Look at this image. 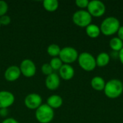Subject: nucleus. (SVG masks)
<instances>
[{"label":"nucleus","mask_w":123,"mask_h":123,"mask_svg":"<svg viewBox=\"0 0 123 123\" xmlns=\"http://www.w3.org/2000/svg\"><path fill=\"white\" fill-rule=\"evenodd\" d=\"M105 94L110 99H117L123 92V82L117 79L108 81L104 89Z\"/></svg>","instance_id":"f257e3e1"},{"label":"nucleus","mask_w":123,"mask_h":123,"mask_svg":"<svg viewBox=\"0 0 123 123\" xmlns=\"http://www.w3.org/2000/svg\"><path fill=\"white\" fill-rule=\"evenodd\" d=\"M120 27L119 19L115 17H108L105 18L100 25L101 33L105 36H111L117 32Z\"/></svg>","instance_id":"f03ea898"},{"label":"nucleus","mask_w":123,"mask_h":123,"mask_svg":"<svg viewBox=\"0 0 123 123\" xmlns=\"http://www.w3.org/2000/svg\"><path fill=\"white\" fill-rule=\"evenodd\" d=\"M54 110L47 104H43L35 110V118L40 123H51L54 118Z\"/></svg>","instance_id":"7ed1b4c3"},{"label":"nucleus","mask_w":123,"mask_h":123,"mask_svg":"<svg viewBox=\"0 0 123 123\" xmlns=\"http://www.w3.org/2000/svg\"><path fill=\"white\" fill-rule=\"evenodd\" d=\"M78 62L79 66L86 71H92L97 67L96 58L88 52H83L79 55Z\"/></svg>","instance_id":"20e7f679"},{"label":"nucleus","mask_w":123,"mask_h":123,"mask_svg":"<svg viewBox=\"0 0 123 123\" xmlns=\"http://www.w3.org/2000/svg\"><path fill=\"white\" fill-rule=\"evenodd\" d=\"M72 20L76 25L80 27H86L92 24V17L88 12V11L80 9L74 13Z\"/></svg>","instance_id":"39448f33"},{"label":"nucleus","mask_w":123,"mask_h":123,"mask_svg":"<svg viewBox=\"0 0 123 123\" xmlns=\"http://www.w3.org/2000/svg\"><path fill=\"white\" fill-rule=\"evenodd\" d=\"M79 53L73 47L66 46L61 48L59 58L63 63V64H70L74 63L76 61L78 60L79 58Z\"/></svg>","instance_id":"423d86ee"},{"label":"nucleus","mask_w":123,"mask_h":123,"mask_svg":"<svg viewBox=\"0 0 123 123\" xmlns=\"http://www.w3.org/2000/svg\"><path fill=\"white\" fill-rule=\"evenodd\" d=\"M87 11L92 17H100L105 14L106 12V6L101 1L92 0L89 3Z\"/></svg>","instance_id":"0eeeda50"},{"label":"nucleus","mask_w":123,"mask_h":123,"mask_svg":"<svg viewBox=\"0 0 123 123\" xmlns=\"http://www.w3.org/2000/svg\"><path fill=\"white\" fill-rule=\"evenodd\" d=\"M19 67L21 71V74L27 78L33 77L36 74V66L35 63L30 59L23 60Z\"/></svg>","instance_id":"6e6552de"},{"label":"nucleus","mask_w":123,"mask_h":123,"mask_svg":"<svg viewBox=\"0 0 123 123\" xmlns=\"http://www.w3.org/2000/svg\"><path fill=\"white\" fill-rule=\"evenodd\" d=\"M24 102L27 108L36 110L43 105V98L37 93H30L25 97Z\"/></svg>","instance_id":"1a4fd4ad"},{"label":"nucleus","mask_w":123,"mask_h":123,"mask_svg":"<svg viewBox=\"0 0 123 123\" xmlns=\"http://www.w3.org/2000/svg\"><path fill=\"white\" fill-rule=\"evenodd\" d=\"M15 101L14 94L9 91H0V109H8Z\"/></svg>","instance_id":"9d476101"},{"label":"nucleus","mask_w":123,"mask_h":123,"mask_svg":"<svg viewBox=\"0 0 123 123\" xmlns=\"http://www.w3.org/2000/svg\"><path fill=\"white\" fill-rule=\"evenodd\" d=\"M4 79L9 82L17 81L21 76V71L19 66H11L4 71Z\"/></svg>","instance_id":"9b49d317"},{"label":"nucleus","mask_w":123,"mask_h":123,"mask_svg":"<svg viewBox=\"0 0 123 123\" xmlns=\"http://www.w3.org/2000/svg\"><path fill=\"white\" fill-rule=\"evenodd\" d=\"M45 84L48 89L51 91L56 90L59 87L61 84V79L59 75H58L56 73H53L47 76Z\"/></svg>","instance_id":"f8f14e48"},{"label":"nucleus","mask_w":123,"mask_h":123,"mask_svg":"<svg viewBox=\"0 0 123 123\" xmlns=\"http://www.w3.org/2000/svg\"><path fill=\"white\" fill-rule=\"evenodd\" d=\"M58 72L59 76L65 81H69L72 79L75 75L74 68L70 64H63L59 69Z\"/></svg>","instance_id":"ddd939ff"},{"label":"nucleus","mask_w":123,"mask_h":123,"mask_svg":"<svg viewBox=\"0 0 123 123\" xmlns=\"http://www.w3.org/2000/svg\"><path fill=\"white\" fill-rule=\"evenodd\" d=\"M63 101L61 96L58 94H53L48 98L46 104L53 110H54L60 108L63 105Z\"/></svg>","instance_id":"4468645a"},{"label":"nucleus","mask_w":123,"mask_h":123,"mask_svg":"<svg viewBox=\"0 0 123 123\" xmlns=\"http://www.w3.org/2000/svg\"><path fill=\"white\" fill-rule=\"evenodd\" d=\"M105 84V80L101 76H94L91 80V86L96 91H104Z\"/></svg>","instance_id":"2eb2a0df"},{"label":"nucleus","mask_w":123,"mask_h":123,"mask_svg":"<svg viewBox=\"0 0 123 123\" xmlns=\"http://www.w3.org/2000/svg\"><path fill=\"white\" fill-rule=\"evenodd\" d=\"M110 61V55L105 52L100 53L96 58V63L97 66L99 67H105L107 66Z\"/></svg>","instance_id":"dca6fc26"},{"label":"nucleus","mask_w":123,"mask_h":123,"mask_svg":"<svg viewBox=\"0 0 123 123\" xmlns=\"http://www.w3.org/2000/svg\"><path fill=\"white\" fill-rule=\"evenodd\" d=\"M86 33L91 38H97L101 34L100 27L94 24H90L86 27Z\"/></svg>","instance_id":"f3484780"},{"label":"nucleus","mask_w":123,"mask_h":123,"mask_svg":"<svg viewBox=\"0 0 123 123\" xmlns=\"http://www.w3.org/2000/svg\"><path fill=\"white\" fill-rule=\"evenodd\" d=\"M43 6L46 11L53 12L58 9L59 3L57 0H44L43 2Z\"/></svg>","instance_id":"a211bd4d"},{"label":"nucleus","mask_w":123,"mask_h":123,"mask_svg":"<svg viewBox=\"0 0 123 123\" xmlns=\"http://www.w3.org/2000/svg\"><path fill=\"white\" fill-rule=\"evenodd\" d=\"M110 47L113 51L119 53L123 48V41L117 37H112L110 41Z\"/></svg>","instance_id":"6ab92c4d"},{"label":"nucleus","mask_w":123,"mask_h":123,"mask_svg":"<svg viewBox=\"0 0 123 123\" xmlns=\"http://www.w3.org/2000/svg\"><path fill=\"white\" fill-rule=\"evenodd\" d=\"M61 48H60V46L57 44L53 43L48 45V48H47V53L48 54L53 57V58H55V57H58L60 52H61Z\"/></svg>","instance_id":"aec40b11"},{"label":"nucleus","mask_w":123,"mask_h":123,"mask_svg":"<svg viewBox=\"0 0 123 123\" xmlns=\"http://www.w3.org/2000/svg\"><path fill=\"white\" fill-rule=\"evenodd\" d=\"M50 65L52 67L53 71H59V69L61 68V66L63 65V63L60 59L59 57L52 58V59L50 61Z\"/></svg>","instance_id":"412c9836"},{"label":"nucleus","mask_w":123,"mask_h":123,"mask_svg":"<svg viewBox=\"0 0 123 123\" xmlns=\"http://www.w3.org/2000/svg\"><path fill=\"white\" fill-rule=\"evenodd\" d=\"M41 71L42 73L45 75L46 76L53 74V70L52 68V67L50 66V63H44L42 67H41Z\"/></svg>","instance_id":"4be33fe9"},{"label":"nucleus","mask_w":123,"mask_h":123,"mask_svg":"<svg viewBox=\"0 0 123 123\" xmlns=\"http://www.w3.org/2000/svg\"><path fill=\"white\" fill-rule=\"evenodd\" d=\"M8 9H9L8 4L5 1L0 0V17L6 14Z\"/></svg>","instance_id":"5701e85b"},{"label":"nucleus","mask_w":123,"mask_h":123,"mask_svg":"<svg viewBox=\"0 0 123 123\" xmlns=\"http://www.w3.org/2000/svg\"><path fill=\"white\" fill-rule=\"evenodd\" d=\"M89 3V1H88V0H76L75 1L76 5L81 9L87 8Z\"/></svg>","instance_id":"b1692460"},{"label":"nucleus","mask_w":123,"mask_h":123,"mask_svg":"<svg viewBox=\"0 0 123 123\" xmlns=\"http://www.w3.org/2000/svg\"><path fill=\"white\" fill-rule=\"evenodd\" d=\"M11 17L7 15V14H5L2 17H0V23H1V25H4V26H6V25H9L10 23H11Z\"/></svg>","instance_id":"393cba45"},{"label":"nucleus","mask_w":123,"mask_h":123,"mask_svg":"<svg viewBox=\"0 0 123 123\" xmlns=\"http://www.w3.org/2000/svg\"><path fill=\"white\" fill-rule=\"evenodd\" d=\"M117 37H119L122 41H123V26H120L117 31Z\"/></svg>","instance_id":"a878e982"},{"label":"nucleus","mask_w":123,"mask_h":123,"mask_svg":"<svg viewBox=\"0 0 123 123\" xmlns=\"http://www.w3.org/2000/svg\"><path fill=\"white\" fill-rule=\"evenodd\" d=\"M1 123H19L14 118H12V117H9V118H6L5 119L3 122Z\"/></svg>","instance_id":"bb28decb"},{"label":"nucleus","mask_w":123,"mask_h":123,"mask_svg":"<svg viewBox=\"0 0 123 123\" xmlns=\"http://www.w3.org/2000/svg\"><path fill=\"white\" fill-rule=\"evenodd\" d=\"M9 112L7 109H0V115L1 117H6V115H8Z\"/></svg>","instance_id":"cd10ccee"},{"label":"nucleus","mask_w":123,"mask_h":123,"mask_svg":"<svg viewBox=\"0 0 123 123\" xmlns=\"http://www.w3.org/2000/svg\"><path fill=\"white\" fill-rule=\"evenodd\" d=\"M118 58H119L121 63L123 65V48L118 53Z\"/></svg>","instance_id":"c85d7f7f"},{"label":"nucleus","mask_w":123,"mask_h":123,"mask_svg":"<svg viewBox=\"0 0 123 123\" xmlns=\"http://www.w3.org/2000/svg\"><path fill=\"white\" fill-rule=\"evenodd\" d=\"M1 23H0V27H1Z\"/></svg>","instance_id":"c756f323"}]
</instances>
